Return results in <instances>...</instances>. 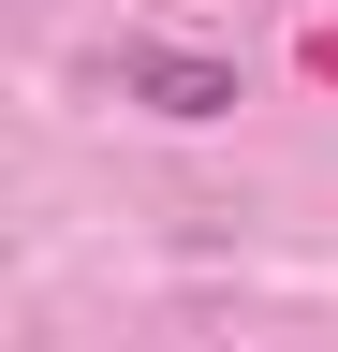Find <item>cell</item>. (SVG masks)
<instances>
[{"instance_id": "1", "label": "cell", "mask_w": 338, "mask_h": 352, "mask_svg": "<svg viewBox=\"0 0 338 352\" xmlns=\"http://www.w3.org/2000/svg\"><path fill=\"white\" fill-rule=\"evenodd\" d=\"M118 88L147 118H235V59H206V44H118Z\"/></svg>"}]
</instances>
